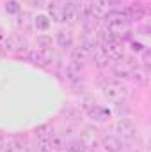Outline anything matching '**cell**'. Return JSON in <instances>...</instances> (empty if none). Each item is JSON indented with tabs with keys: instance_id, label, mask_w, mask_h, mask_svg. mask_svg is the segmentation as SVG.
<instances>
[{
	"instance_id": "obj_1",
	"label": "cell",
	"mask_w": 151,
	"mask_h": 152,
	"mask_svg": "<svg viewBox=\"0 0 151 152\" xmlns=\"http://www.w3.org/2000/svg\"><path fill=\"white\" fill-rule=\"evenodd\" d=\"M105 18H107V30L110 32L112 37L119 39V41L130 37L132 25H130V20L126 18V14L114 11V12H109Z\"/></svg>"
},
{
	"instance_id": "obj_2",
	"label": "cell",
	"mask_w": 151,
	"mask_h": 152,
	"mask_svg": "<svg viewBox=\"0 0 151 152\" xmlns=\"http://www.w3.org/2000/svg\"><path fill=\"white\" fill-rule=\"evenodd\" d=\"M103 96L114 103V104H121L126 97H128V88L121 83V81H115V80H109L103 83Z\"/></svg>"
},
{
	"instance_id": "obj_3",
	"label": "cell",
	"mask_w": 151,
	"mask_h": 152,
	"mask_svg": "<svg viewBox=\"0 0 151 152\" xmlns=\"http://www.w3.org/2000/svg\"><path fill=\"white\" fill-rule=\"evenodd\" d=\"M80 143L84 145L85 151H96L100 145V131L94 126H85L80 133Z\"/></svg>"
},
{
	"instance_id": "obj_4",
	"label": "cell",
	"mask_w": 151,
	"mask_h": 152,
	"mask_svg": "<svg viewBox=\"0 0 151 152\" xmlns=\"http://www.w3.org/2000/svg\"><path fill=\"white\" fill-rule=\"evenodd\" d=\"M101 46H103L107 57L112 60H119L121 57H124V46H123V41H119V39L112 37L105 42H101Z\"/></svg>"
},
{
	"instance_id": "obj_5",
	"label": "cell",
	"mask_w": 151,
	"mask_h": 152,
	"mask_svg": "<svg viewBox=\"0 0 151 152\" xmlns=\"http://www.w3.org/2000/svg\"><path fill=\"white\" fill-rule=\"evenodd\" d=\"M115 131L123 136V140H133L137 136V126L130 118H119L115 122Z\"/></svg>"
},
{
	"instance_id": "obj_6",
	"label": "cell",
	"mask_w": 151,
	"mask_h": 152,
	"mask_svg": "<svg viewBox=\"0 0 151 152\" xmlns=\"http://www.w3.org/2000/svg\"><path fill=\"white\" fill-rule=\"evenodd\" d=\"M5 50L9 53H14V55H20V53H25L27 51V41L21 37L20 34H13L5 39Z\"/></svg>"
},
{
	"instance_id": "obj_7",
	"label": "cell",
	"mask_w": 151,
	"mask_h": 152,
	"mask_svg": "<svg viewBox=\"0 0 151 152\" xmlns=\"http://www.w3.org/2000/svg\"><path fill=\"white\" fill-rule=\"evenodd\" d=\"M89 58H93L98 67L109 66V57H107V53H105V50H103V46H101L100 42L91 44V57H89Z\"/></svg>"
},
{
	"instance_id": "obj_8",
	"label": "cell",
	"mask_w": 151,
	"mask_h": 152,
	"mask_svg": "<svg viewBox=\"0 0 151 152\" xmlns=\"http://www.w3.org/2000/svg\"><path fill=\"white\" fill-rule=\"evenodd\" d=\"M133 67H137V62H135L133 58H124V57H121V58L115 62V66H114V73L117 76L128 78Z\"/></svg>"
},
{
	"instance_id": "obj_9",
	"label": "cell",
	"mask_w": 151,
	"mask_h": 152,
	"mask_svg": "<svg viewBox=\"0 0 151 152\" xmlns=\"http://www.w3.org/2000/svg\"><path fill=\"white\" fill-rule=\"evenodd\" d=\"M64 5H66L64 0H52L48 4V12L53 21H57V23L64 21Z\"/></svg>"
},
{
	"instance_id": "obj_10",
	"label": "cell",
	"mask_w": 151,
	"mask_h": 152,
	"mask_svg": "<svg viewBox=\"0 0 151 152\" xmlns=\"http://www.w3.org/2000/svg\"><path fill=\"white\" fill-rule=\"evenodd\" d=\"M109 0H93L91 2V18L101 20L109 14Z\"/></svg>"
},
{
	"instance_id": "obj_11",
	"label": "cell",
	"mask_w": 151,
	"mask_h": 152,
	"mask_svg": "<svg viewBox=\"0 0 151 152\" xmlns=\"http://www.w3.org/2000/svg\"><path fill=\"white\" fill-rule=\"evenodd\" d=\"M100 143L107 152H123V142L117 136L105 134L103 138H100Z\"/></svg>"
},
{
	"instance_id": "obj_12",
	"label": "cell",
	"mask_w": 151,
	"mask_h": 152,
	"mask_svg": "<svg viewBox=\"0 0 151 152\" xmlns=\"http://www.w3.org/2000/svg\"><path fill=\"white\" fill-rule=\"evenodd\" d=\"M144 16H146V7L141 2H133L126 11V18H132V20H137V21L144 20Z\"/></svg>"
},
{
	"instance_id": "obj_13",
	"label": "cell",
	"mask_w": 151,
	"mask_h": 152,
	"mask_svg": "<svg viewBox=\"0 0 151 152\" xmlns=\"http://www.w3.org/2000/svg\"><path fill=\"white\" fill-rule=\"evenodd\" d=\"M66 76H68V80H70L71 83L80 81V80H82V66L71 60V62L68 64V67H66Z\"/></svg>"
},
{
	"instance_id": "obj_14",
	"label": "cell",
	"mask_w": 151,
	"mask_h": 152,
	"mask_svg": "<svg viewBox=\"0 0 151 152\" xmlns=\"http://www.w3.org/2000/svg\"><path fill=\"white\" fill-rule=\"evenodd\" d=\"M128 78H132L137 85H146L148 83V80H150V76H148V69H142V67H133L132 69V73Z\"/></svg>"
},
{
	"instance_id": "obj_15",
	"label": "cell",
	"mask_w": 151,
	"mask_h": 152,
	"mask_svg": "<svg viewBox=\"0 0 151 152\" xmlns=\"http://www.w3.org/2000/svg\"><path fill=\"white\" fill-rule=\"evenodd\" d=\"M78 20V11H76V5L71 2H66L64 5V21L66 23H75Z\"/></svg>"
},
{
	"instance_id": "obj_16",
	"label": "cell",
	"mask_w": 151,
	"mask_h": 152,
	"mask_svg": "<svg viewBox=\"0 0 151 152\" xmlns=\"http://www.w3.org/2000/svg\"><path fill=\"white\" fill-rule=\"evenodd\" d=\"M57 44L61 48H71L73 46V36L68 30H59L57 32Z\"/></svg>"
},
{
	"instance_id": "obj_17",
	"label": "cell",
	"mask_w": 151,
	"mask_h": 152,
	"mask_svg": "<svg viewBox=\"0 0 151 152\" xmlns=\"http://www.w3.org/2000/svg\"><path fill=\"white\" fill-rule=\"evenodd\" d=\"M89 115L94 118V120H107L109 117H110V112L107 110V108H103V106H100V104H96L94 106V110H91Z\"/></svg>"
},
{
	"instance_id": "obj_18",
	"label": "cell",
	"mask_w": 151,
	"mask_h": 152,
	"mask_svg": "<svg viewBox=\"0 0 151 152\" xmlns=\"http://www.w3.org/2000/svg\"><path fill=\"white\" fill-rule=\"evenodd\" d=\"M36 140H50L52 138V127L48 126V124H43V126H39V127H36Z\"/></svg>"
},
{
	"instance_id": "obj_19",
	"label": "cell",
	"mask_w": 151,
	"mask_h": 152,
	"mask_svg": "<svg viewBox=\"0 0 151 152\" xmlns=\"http://www.w3.org/2000/svg\"><path fill=\"white\" fill-rule=\"evenodd\" d=\"M36 44H38V50H41V51H48V50H52V37L46 36V34H43V36L38 37Z\"/></svg>"
},
{
	"instance_id": "obj_20",
	"label": "cell",
	"mask_w": 151,
	"mask_h": 152,
	"mask_svg": "<svg viewBox=\"0 0 151 152\" xmlns=\"http://www.w3.org/2000/svg\"><path fill=\"white\" fill-rule=\"evenodd\" d=\"M34 27L38 28V30H48V27H50V20L46 18V16H43V14H39L34 18Z\"/></svg>"
},
{
	"instance_id": "obj_21",
	"label": "cell",
	"mask_w": 151,
	"mask_h": 152,
	"mask_svg": "<svg viewBox=\"0 0 151 152\" xmlns=\"http://www.w3.org/2000/svg\"><path fill=\"white\" fill-rule=\"evenodd\" d=\"M5 147V152H23L25 151V147L18 142V140H11L7 145H4Z\"/></svg>"
},
{
	"instance_id": "obj_22",
	"label": "cell",
	"mask_w": 151,
	"mask_h": 152,
	"mask_svg": "<svg viewBox=\"0 0 151 152\" xmlns=\"http://www.w3.org/2000/svg\"><path fill=\"white\" fill-rule=\"evenodd\" d=\"M66 149H68L70 152H85L84 145L80 143V140H70L68 145H66Z\"/></svg>"
},
{
	"instance_id": "obj_23",
	"label": "cell",
	"mask_w": 151,
	"mask_h": 152,
	"mask_svg": "<svg viewBox=\"0 0 151 152\" xmlns=\"http://www.w3.org/2000/svg\"><path fill=\"white\" fill-rule=\"evenodd\" d=\"M98 103H96V99L94 97H84V101H82V108H84V112H91V110H94V106H96Z\"/></svg>"
},
{
	"instance_id": "obj_24",
	"label": "cell",
	"mask_w": 151,
	"mask_h": 152,
	"mask_svg": "<svg viewBox=\"0 0 151 152\" xmlns=\"http://www.w3.org/2000/svg\"><path fill=\"white\" fill-rule=\"evenodd\" d=\"M5 11H7V12H11V14L20 12V5H18V2H14V0L7 2V4H5Z\"/></svg>"
},
{
	"instance_id": "obj_25",
	"label": "cell",
	"mask_w": 151,
	"mask_h": 152,
	"mask_svg": "<svg viewBox=\"0 0 151 152\" xmlns=\"http://www.w3.org/2000/svg\"><path fill=\"white\" fill-rule=\"evenodd\" d=\"M132 50H133V51H137V53H142V51H144L146 48H144V46H142L141 42H137V41H133V42H132Z\"/></svg>"
},
{
	"instance_id": "obj_26",
	"label": "cell",
	"mask_w": 151,
	"mask_h": 152,
	"mask_svg": "<svg viewBox=\"0 0 151 152\" xmlns=\"http://www.w3.org/2000/svg\"><path fill=\"white\" fill-rule=\"evenodd\" d=\"M4 145H5V136H4V133L0 131V151L4 149Z\"/></svg>"
},
{
	"instance_id": "obj_27",
	"label": "cell",
	"mask_w": 151,
	"mask_h": 152,
	"mask_svg": "<svg viewBox=\"0 0 151 152\" xmlns=\"http://www.w3.org/2000/svg\"><path fill=\"white\" fill-rule=\"evenodd\" d=\"M78 2H80V4H91L93 0H78Z\"/></svg>"
},
{
	"instance_id": "obj_28",
	"label": "cell",
	"mask_w": 151,
	"mask_h": 152,
	"mask_svg": "<svg viewBox=\"0 0 151 152\" xmlns=\"http://www.w3.org/2000/svg\"><path fill=\"white\" fill-rule=\"evenodd\" d=\"M0 39H4V34H2V28H0Z\"/></svg>"
}]
</instances>
